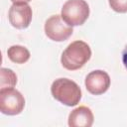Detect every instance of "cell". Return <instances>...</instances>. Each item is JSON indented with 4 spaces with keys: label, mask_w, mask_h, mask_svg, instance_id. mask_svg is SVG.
Listing matches in <instances>:
<instances>
[{
    "label": "cell",
    "mask_w": 127,
    "mask_h": 127,
    "mask_svg": "<svg viewBox=\"0 0 127 127\" xmlns=\"http://www.w3.org/2000/svg\"><path fill=\"white\" fill-rule=\"evenodd\" d=\"M7 56L9 60L16 64H25L30 59V52L27 48L20 46V45H14L11 46L7 50Z\"/></svg>",
    "instance_id": "obj_9"
},
{
    "label": "cell",
    "mask_w": 127,
    "mask_h": 127,
    "mask_svg": "<svg viewBox=\"0 0 127 127\" xmlns=\"http://www.w3.org/2000/svg\"><path fill=\"white\" fill-rule=\"evenodd\" d=\"M110 83L111 79L109 74L100 69L90 71L84 80L87 91L93 95H100L106 92L110 87Z\"/></svg>",
    "instance_id": "obj_7"
},
{
    "label": "cell",
    "mask_w": 127,
    "mask_h": 127,
    "mask_svg": "<svg viewBox=\"0 0 127 127\" xmlns=\"http://www.w3.org/2000/svg\"><path fill=\"white\" fill-rule=\"evenodd\" d=\"M33 18L32 8L28 3H13L9 9L8 19L16 29H26Z\"/></svg>",
    "instance_id": "obj_6"
},
{
    "label": "cell",
    "mask_w": 127,
    "mask_h": 127,
    "mask_svg": "<svg viewBox=\"0 0 127 127\" xmlns=\"http://www.w3.org/2000/svg\"><path fill=\"white\" fill-rule=\"evenodd\" d=\"M90 47L85 42L77 40L70 43L63 52L61 64L67 70H77L90 60Z\"/></svg>",
    "instance_id": "obj_1"
},
{
    "label": "cell",
    "mask_w": 127,
    "mask_h": 127,
    "mask_svg": "<svg viewBox=\"0 0 127 127\" xmlns=\"http://www.w3.org/2000/svg\"><path fill=\"white\" fill-rule=\"evenodd\" d=\"M25 107V98L14 87L0 88V111L5 115H18Z\"/></svg>",
    "instance_id": "obj_4"
},
{
    "label": "cell",
    "mask_w": 127,
    "mask_h": 127,
    "mask_svg": "<svg viewBox=\"0 0 127 127\" xmlns=\"http://www.w3.org/2000/svg\"><path fill=\"white\" fill-rule=\"evenodd\" d=\"M12 3H29L32 0H11Z\"/></svg>",
    "instance_id": "obj_13"
},
{
    "label": "cell",
    "mask_w": 127,
    "mask_h": 127,
    "mask_svg": "<svg viewBox=\"0 0 127 127\" xmlns=\"http://www.w3.org/2000/svg\"><path fill=\"white\" fill-rule=\"evenodd\" d=\"M61 16L67 25L80 26L89 16V6L85 0H67L62 7Z\"/></svg>",
    "instance_id": "obj_3"
},
{
    "label": "cell",
    "mask_w": 127,
    "mask_h": 127,
    "mask_svg": "<svg viewBox=\"0 0 127 127\" xmlns=\"http://www.w3.org/2000/svg\"><path fill=\"white\" fill-rule=\"evenodd\" d=\"M51 93L56 100L70 107L78 104L82 95L79 85L75 81L65 77H61L53 81Z\"/></svg>",
    "instance_id": "obj_2"
},
{
    "label": "cell",
    "mask_w": 127,
    "mask_h": 127,
    "mask_svg": "<svg viewBox=\"0 0 127 127\" xmlns=\"http://www.w3.org/2000/svg\"><path fill=\"white\" fill-rule=\"evenodd\" d=\"M110 8L117 13H127V0H108Z\"/></svg>",
    "instance_id": "obj_11"
},
{
    "label": "cell",
    "mask_w": 127,
    "mask_h": 127,
    "mask_svg": "<svg viewBox=\"0 0 127 127\" xmlns=\"http://www.w3.org/2000/svg\"><path fill=\"white\" fill-rule=\"evenodd\" d=\"M45 34L54 42H64L73 33V28L67 25L61 15H53L45 22Z\"/></svg>",
    "instance_id": "obj_5"
},
{
    "label": "cell",
    "mask_w": 127,
    "mask_h": 127,
    "mask_svg": "<svg viewBox=\"0 0 127 127\" xmlns=\"http://www.w3.org/2000/svg\"><path fill=\"white\" fill-rule=\"evenodd\" d=\"M94 121V116L91 109L81 105L73 109L68 115L69 127H90Z\"/></svg>",
    "instance_id": "obj_8"
},
{
    "label": "cell",
    "mask_w": 127,
    "mask_h": 127,
    "mask_svg": "<svg viewBox=\"0 0 127 127\" xmlns=\"http://www.w3.org/2000/svg\"><path fill=\"white\" fill-rule=\"evenodd\" d=\"M122 63L125 66V68L127 69V45L125 46L123 52H122Z\"/></svg>",
    "instance_id": "obj_12"
},
{
    "label": "cell",
    "mask_w": 127,
    "mask_h": 127,
    "mask_svg": "<svg viewBox=\"0 0 127 127\" xmlns=\"http://www.w3.org/2000/svg\"><path fill=\"white\" fill-rule=\"evenodd\" d=\"M16 83H17L16 73L10 68L2 67L0 69V88L14 87Z\"/></svg>",
    "instance_id": "obj_10"
}]
</instances>
